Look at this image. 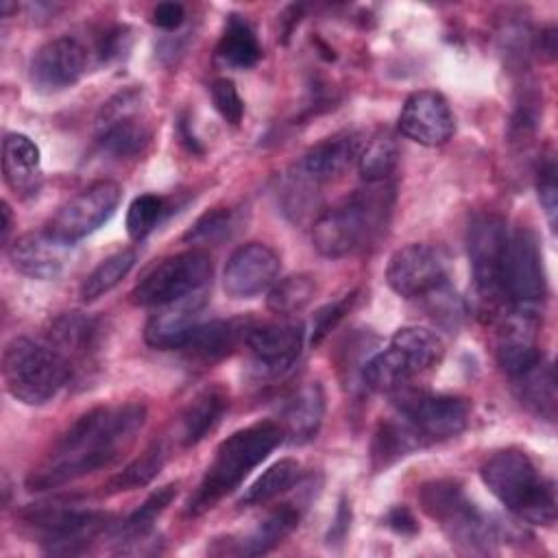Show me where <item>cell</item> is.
<instances>
[{"instance_id":"cell-1","label":"cell","mask_w":558,"mask_h":558,"mask_svg":"<svg viewBox=\"0 0 558 558\" xmlns=\"http://www.w3.org/2000/svg\"><path fill=\"white\" fill-rule=\"evenodd\" d=\"M146 423L144 403L98 405L81 414L28 475V490H48L113 464Z\"/></svg>"},{"instance_id":"cell-2","label":"cell","mask_w":558,"mask_h":558,"mask_svg":"<svg viewBox=\"0 0 558 558\" xmlns=\"http://www.w3.org/2000/svg\"><path fill=\"white\" fill-rule=\"evenodd\" d=\"M283 440V429L275 421H259L233 432L218 445L214 460L187 501V512L203 514L211 510L225 495L235 490L242 480Z\"/></svg>"},{"instance_id":"cell-3","label":"cell","mask_w":558,"mask_h":558,"mask_svg":"<svg viewBox=\"0 0 558 558\" xmlns=\"http://www.w3.org/2000/svg\"><path fill=\"white\" fill-rule=\"evenodd\" d=\"M392 207V187L366 183L342 203L325 209L312 225L314 248L325 257H347L366 246L386 225Z\"/></svg>"},{"instance_id":"cell-4","label":"cell","mask_w":558,"mask_h":558,"mask_svg":"<svg viewBox=\"0 0 558 558\" xmlns=\"http://www.w3.org/2000/svg\"><path fill=\"white\" fill-rule=\"evenodd\" d=\"M486 488L514 517L534 525H551L556 521V488L554 482L541 475L527 453L504 449L490 456L482 471Z\"/></svg>"},{"instance_id":"cell-5","label":"cell","mask_w":558,"mask_h":558,"mask_svg":"<svg viewBox=\"0 0 558 558\" xmlns=\"http://www.w3.org/2000/svg\"><path fill=\"white\" fill-rule=\"evenodd\" d=\"M70 377L72 366L50 344L20 336L4 347V388L11 397L26 405H44L52 401Z\"/></svg>"},{"instance_id":"cell-6","label":"cell","mask_w":558,"mask_h":558,"mask_svg":"<svg viewBox=\"0 0 558 558\" xmlns=\"http://www.w3.org/2000/svg\"><path fill=\"white\" fill-rule=\"evenodd\" d=\"M423 510L438 521L451 545L469 554H490L504 530L490 521L451 480L429 482L418 493Z\"/></svg>"},{"instance_id":"cell-7","label":"cell","mask_w":558,"mask_h":558,"mask_svg":"<svg viewBox=\"0 0 558 558\" xmlns=\"http://www.w3.org/2000/svg\"><path fill=\"white\" fill-rule=\"evenodd\" d=\"M442 355V340L427 327H399L388 347L362 366V381L375 392H397L412 377L432 368Z\"/></svg>"},{"instance_id":"cell-8","label":"cell","mask_w":558,"mask_h":558,"mask_svg":"<svg viewBox=\"0 0 558 558\" xmlns=\"http://www.w3.org/2000/svg\"><path fill=\"white\" fill-rule=\"evenodd\" d=\"M211 279V257L192 248L155 264L131 290V301L142 307H161L205 290Z\"/></svg>"},{"instance_id":"cell-9","label":"cell","mask_w":558,"mask_h":558,"mask_svg":"<svg viewBox=\"0 0 558 558\" xmlns=\"http://www.w3.org/2000/svg\"><path fill=\"white\" fill-rule=\"evenodd\" d=\"M22 519L41 534L50 554H78L109 527V514L59 504H37L22 512Z\"/></svg>"},{"instance_id":"cell-10","label":"cell","mask_w":558,"mask_h":558,"mask_svg":"<svg viewBox=\"0 0 558 558\" xmlns=\"http://www.w3.org/2000/svg\"><path fill=\"white\" fill-rule=\"evenodd\" d=\"M120 198V183L111 179L94 181L70 201H65L46 222L44 231L61 244H74L102 227L118 209Z\"/></svg>"},{"instance_id":"cell-11","label":"cell","mask_w":558,"mask_h":558,"mask_svg":"<svg viewBox=\"0 0 558 558\" xmlns=\"http://www.w3.org/2000/svg\"><path fill=\"white\" fill-rule=\"evenodd\" d=\"M397 418L414 436L416 445H432L464 432L469 403L453 395L408 392L397 401Z\"/></svg>"},{"instance_id":"cell-12","label":"cell","mask_w":558,"mask_h":558,"mask_svg":"<svg viewBox=\"0 0 558 558\" xmlns=\"http://www.w3.org/2000/svg\"><path fill=\"white\" fill-rule=\"evenodd\" d=\"M506 220L497 214H477L466 233V253L480 296L499 303L504 294V259L508 246Z\"/></svg>"},{"instance_id":"cell-13","label":"cell","mask_w":558,"mask_h":558,"mask_svg":"<svg viewBox=\"0 0 558 558\" xmlns=\"http://www.w3.org/2000/svg\"><path fill=\"white\" fill-rule=\"evenodd\" d=\"M96 140L113 157H137L148 140L150 126L144 116L140 89H124L111 96L96 118Z\"/></svg>"},{"instance_id":"cell-14","label":"cell","mask_w":558,"mask_h":558,"mask_svg":"<svg viewBox=\"0 0 558 558\" xmlns=\"http://www.w3.org/2000/svg\"><path fill=\"white\" fill-rule=\"evenodd\" d=\"M547 292L543 255L530 229H517L508 238L504 259V294L514 307L534 310Z\"/></svg>"},{"instance_id":"cell-15","label":"cell","mask_w":558,"mask_h":558,"mask_svg":"<svg viewBox=\"0 0 558 558\" xmlns=\"http://www.w3.org/2000/svg\"><path fill=\"white\" fill-rule=\"evenodd\" d=\"M303 340V323L294 318H281L272 323L251 325L244 344L253 357L255 368L262 375L277 377L299 360Z\"/></svg>"},{"instance_id":"cell-16","label":"cell","mask_w":558,"mask_h":558,"mask_svg":"<svg viewBox=\"0 0 558 558\" xmlns=\"http://www.w3.org/2000/svg\"><path fill=\"white\" fill-rule=\"evenodd\" d=\"M89 50L76 37L63 35L39 46L31 59L28 76L39 92H61L87 72Z\"/></svg>"},{"instance_id":"cell-17","label":"cell","mask_w":558,"mask_h":558,"mask_svg":"<svg viewBox=\"0 0 558 558\" xmlns=\"http://www.w3.org/2000/svg\"><path fill=\"white\" fill-rule=\"evenodd\" d=\"M279 272V255L262 242H248L229 255L222 270V288L231 299H251L270 290Z\"/></svg>"},{"instance_id":"cell-18","label":"cell","mask_w":558,"mask_h":558,"mask_svg":"<svg viewBox=\"0 0 558 558\" xmlns=\"http://www.w3.org/2000/svg\"><path fill=\"white\" fill-rule=\"evenodd\" d=\"M386 281L403 299H425L447 283L445 266L427 244H408L392 253L386 266Z\"/></svg>"},{"instance_id":"cell-19","label":"cell","mask_w":558,"mask_h":558,"mask_svg":"<svg viewBox=\"0 0 558 558\" xmlns=\"http://www.w3.org/2000/svg\"><path fill=\"white\" fill-rule=\"evenodd\" d=\"M453 113L442 94L421 89L405 98L399 113V131L408 140L421 146H440L453 135Z\"/></svg>"},{"instance_id":"cell-20","label":"cell","mask_w":558,"mask_h":558,"mask_svg":"<svg viewBox=\"0 0 558 558\" xmlns=\"http://www.w3.org/2000/svg\"><path fill=\"white\" fill-rule=\"evenodd\" d=\"M205 290L183 296L174 303L161 305L144 327V340L159 351L183 349L196 327L201 325V312L205 307Z\"/></svg>"},{"instance_id":"cell-21","label":"cell","mask_w":558,"mask_h":558,"mask_svg":"<svg viewBox=\"0 0 558 558\" xmlns=\"http://www.w3.org/2000/svg\"><path fill=\"white\" fill-rule=\"evenodd\" d=\"M362 144L364 140L357 133H338L325 137L303 155L292 172L318 190V185L340 177L353 161H357Z\"/></svg>"},{"instance_id":"cell-22","label":"cell","mask_w":558,"mask_h":558,"mask_svg":"<svg viewBox=\"0 0 558 558\" xmlns=\"http://www.w3.org/2000/svg\"><path fill=\"white\" fill-rule=\"evenodd\" d=\"M497 362L510 375H519L530 368L543 355L536 342L534 310L514 307L506 318L497 336Z\"/></svg>"},{"instance_id":"cell-23","label":"cell","mask_w":558,"mask_h":558,"mask_svg":"<svg viewBox=\"0 0 558 558\" xmlns=\"http://www.w3.org/2000/svg\"><path fill=\"white\" fill-rule=\"evenodd\" d=\"M65 246L50 238L46 231H31L15 238L7 246L11 266L31 279H54L65 266Z\"/></svg>"},{"instance_id":"cell-24","label":"cell","mask_w":558,"mask_h":558,"mask_svg":"<svg viewBox=\"0 0 558 558\" xmlns=\"http://www.w3.org/2000/svg\"><path fill=\"white\" fill-rule=\"evenodd\" d=\"M2 177L17 196H33L41 185V159L37 144L24 133H7L2 140Z\"/></svg>"},{"instance_id":"cell-25","label":"cell","mask_w":558,"mask_h":558,"mask_svg":"<svg viewBox=\"0 0 558 558\" xmlns=\"http://www.w3.org/2000/svg\"><path fill=\"white\" fill-rule=\"evenodd\" d=\"M325 414V392L318 381H307L292 392L281 412V429L286 440L303 445L312 440L323 423Z\"/></svg>"},{"instance_id":"cell-26","label":"cell","mask_w":558,"mask_h":558,"mask_svg":"<svg viewBox=\"0 0 558 558\" xmlns=\"http://www.w3.org/2000/svg\"><path fill=\"white\" fill-rule=\"evenodd\" d=\"M227 403H229L227 392L218 386L196 392L179 416L177 440L183 447H192L201 442L220 423V416L225 414Z\"/></svg>"},{"instance_id":"cell-27","label":"cell","mask_w":558,"mask_h":558,"mask_svg":"<svg viewBox=\"0 0 558 558\" xmlns=\"http://www.w3.org/2000/svg\"><path fill=\"white\" fill-rule=\"evenodd\" d=\"M251 329L248 320L233 318V320H209L201 323L183 351L198 362H214L229 355L240 342L246 340Z\"/></svg>"},{"instance_id":"cell-28","label":"cell","mask_w":558,"mask_h":558,"mask_svg":"<svg viewBox=\"0 0 558 558\" xmlns=\"http://www.w3.org/2000/svg\"><path fill=\"white\" fill-rule=\"evenodd\" d=\"M519 401L536 416L554 423L556 421V375L554 366L543 357L534 362L530 368L521 371L512 377Z\"/></svg>"},{"instance_id":"cell-29","label":"cell","mask_w":558,"mask_h":558,"mask_svg":"<svg viewBox=\"0 0 558 558\" xmlns=\"http://www.w3.org/2000/svg\"><path fill=\"white\" fill-rule=\"evenodd\" d=\"M98 331L100 329L94 318L83 316L78 312L63 314L52 323L50 333H48V340H50L48 344L57 353H61L68 360V364L72 366L74 360H83V357H87V353L94 351ZM72 371H74V366H72Z\"/></svg>"},{"instance_id":"cell-30","label":"cell","mask_w":558,"mask_h":558,"mask_svg":"<svg viewBox=\"0 0 558 558\" xmlns=\"http://www.w3.org/2000/svg\"><path fill=\"white\" fill-rule=\"evenodd\" d=\"M301 519L299 506L281 504L275 510H270L253 532H248L242 541H238L235 554L242 556H262L268 554L272 547H277L286 536H290Z\"/></svg>"},{"instance_id":"cell-31","label":"cell","mask_w":558,"mask_h":558,"mask_svg":"<svg viewBox=\"0 0 558 558\" xmlns=\"http://www.w3.org/2000/svg\"><path fill=\"white\" fill-rule=\"evenodd\" d=\"M168 456H170L168 442L163 438L153 440L133 462H129L120 473L111 475L105 482L102 490L107 495H116V493H124V490H133L150 484L163 469Z\"/></svg>"},{"instance_id":"cell-32","label":"cell","mask_w":558,"mask_h":558,"mask_svg":"<svg viewBox=\"0 0 558 558\" xmlns=\"http://www.w3.org/2000/svg\"><path fill=\"white\" fill-rule=\"evenodd\" d=\"M216 50L225 63L240 70L253 68L262 57V46L253 28L240 15H229Z\"/></svg>"},{"instance_id":"cell-33","label":"cell","mask_w":558,"mask_h":558,"mask_svg":"<svg viewBox=\"0 0 558 558\" xmlns=\"http://www.w3.org/2000/svg\"><path fill=\"white\" fill-rule=\"evenodd\" d=\"M399 163V146L388 133H377L371 140H364L357 170L366 183H384L395 172Z\"/></svg>"},{"instance_id":"cell-34","label":"cell","mask_w":558,"mask_h":558,"mask_svg":"<svg viewBox=\"0 0 558 558\" xmlns=\"http://www.w3.org/2000/svg\"><path fill=\"white\" fill-rule=\"evenodd\" d=\"M301 475V464L292 458H283L270 464L240 497V506H264L266 501L286 493L292 484H296Z\"/></svg>"},{"instance_id":"cell-35","label":"cell","mask_w":558,"mask_h":558,"mask_svg":"<svg viewBox=\"0 0 558 558\" xmlns=\"http://www.w3.org/2000/svg\"><path fill=\"white\" fill-rule=\"evenodd\" d=\"M177 490H179V484H166L161 488H157L155 493H150L144 504L131 512L126 517V521L120 525V543H140L144 541L155 521L161 517V512L172 504V499L177 497Z\"/></svg>"},{"instance_id":"cell-36","label":"cell","mask_w":558,"mask_h":558,"mask_svg":"<svg viewBox=\"0 0 558 558\" xmlns=\"http://www.w3.org/2000/svg\"><path fill=\"white\" fill-rule=\"evenodd\" d=\"M137 253L135 248H122L107 259H102L81 283V299L83 301H96L98 296L107 294L111 288H116L135 266Z\"/></svg>"},{"instance_id":"cell-37","label":"cell","mask_w":558,"mask_h":558,"mask_svg":"<svg viewBox=\"0 0 558 558\" xmlns=\"http://www.w3.org/2000/svg\"><path fill=\"white\" fill-rule=\"evenodd\" d=\"M316 290V281L312 275H290L286 279H277L268 292V310L277 316H290L303 310Z\"/></svg>"},{"instance_id":"cell-38","label":"cell","mask_w":558,"mask_h":558,"mask_svg":"<svg viewBox=\"0 0 558 558\" xmlns=\"http://www.w3.org/2000/svg\"><path fill=\"white\" fill-rule=\"evenodd\" d=\"M163 214V198L157 194H142L133 198L126 211V233L131 240H144L159 222Z\"/></svg>"},{"instance_id":"cell-39","label":"cell","mask_w":558,"mask_h":558,"mask_svg":"<svg viewBox=\"0 0 558 558\" xmlns=\"http://www.w3.org/2000/svg\"><path fill=\"white\" fill-rule=\"evenodd\" d=\"M231 229V211L229 209H211L203 214L183 235L185 242L205 246V244H216L222 238L229 235Z\"/></svg>"},{"instance_id":"cell-40","label":"cell","mask_w":558,"mask_h":558,"mask_svg":"<svg viewBox=\"0 0 558 558\" xmlns=\"http://www.w3.org/2000/svg\"><path fill=\"white\" fill-rule=\"evenodd\" d=\"M209 94L222 120H227L229 124H240L244 116V100L240 98L235 83L231 78H216L209 85Z\"/></svg>"},{"instance_id":"cell-41","label":"cell","mask_w":558,"mask_h":558,"mask_svg":"<svg viewBox=\"0 0 558 558\" xmlns=\"http://www.w3.org/2000/svg\"><path fill=\"white\" fill-rule=\"evenodd\" d=\"M536 190H538V201L545 209L547 222L554 229L556 227V211H558V185H556V163H554L551 157L545 163H541V168H538Z\"/></svg>"},{"instance_id":"cell-42","label":"cell","mask_w":558,"mask_h":558,"mask_svg":"<svg viewBox=\"0 0 558 558\" xmlns=\"http://www.w3.org/2000/svg\"><path fill=\"white\" fill-rule=\"evenodd\" d=\"M353 301H355V292L342 296V299L336 301V303L325 305L323 310H318V312L314 314V323H312V344H318V342L338 325V320L349 312V307L353 305Z\"/></svg>"},{"instance_id":"cell-43","label":"cell","mask_w":558,"mask_h":558,"mask_svg":"<svg viewBox=\"0 0 558 558\" xmlns=\"http://www.w3.org/2000/svg\"><path fill=\"white\" fill-rule=\"evenodd\" d=\"M185 20V9L179 2H159L153 9L150 22L161 31H177Z\"/></svg>"},{"instance_id":"cell-44","label":"cell","mask_w":558,"mask_h":558,"mask_svg":"<svg viewBox=\"0 0 558 558\" xmlns=\"http://www.w3.org/2000/svg\"><path fill=\"white\" fill-rule=\"evenodd\" d=\"M388 525L395 530V532H399V534H412V532H416V521H414V517L410 514V510L408 508H403V506H397V508H392L390 512H388Z\"/></svg>"},{"instance_id":"cell-45","label":"cell","mask_w":558,"mask_h":558,"mask_svg":"<svg viewBox=\"0 0 558 558\" xmlns=\"http://www.w3.org/2000/svg\"><path fill=\"white\" fill-rule=\"evenodd\" d=\"M11 231V207L7 201H2V242L7 244Z\"/></svg>"}]
</instances>
